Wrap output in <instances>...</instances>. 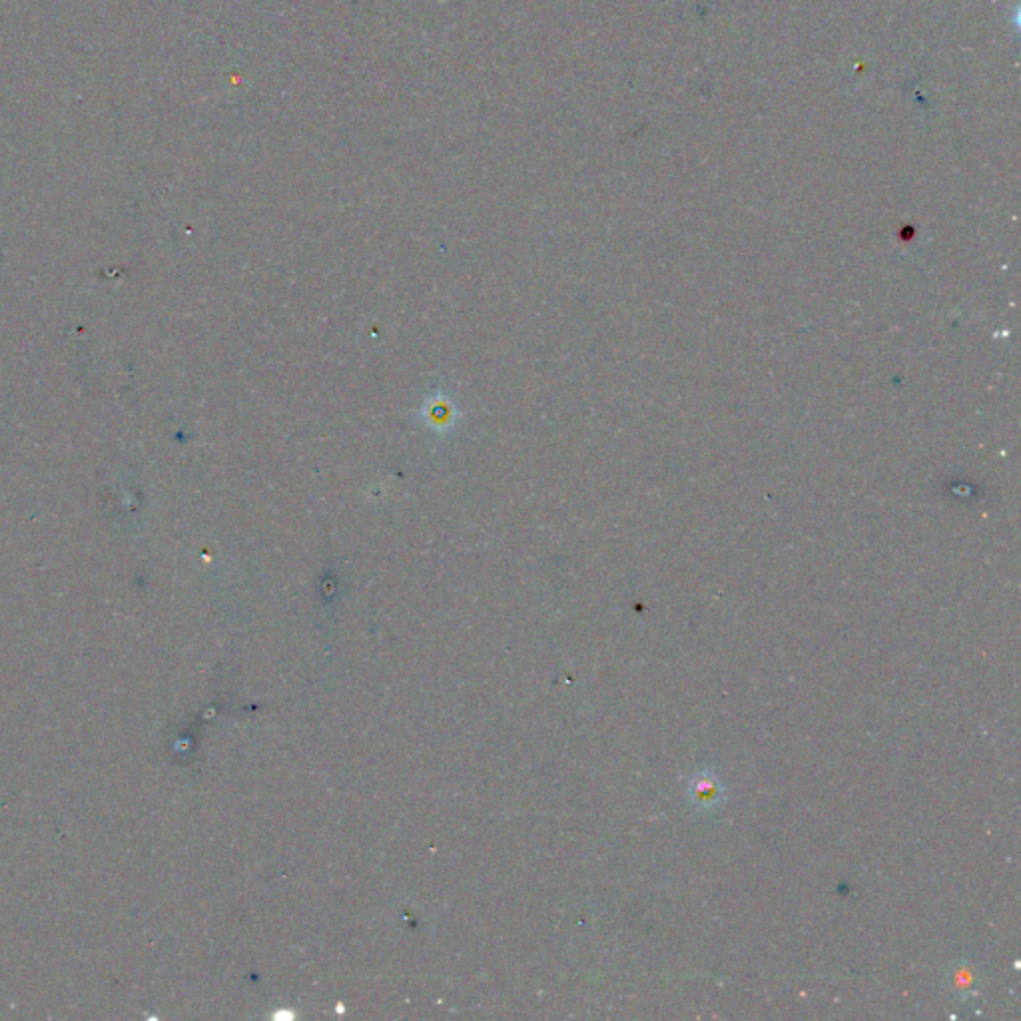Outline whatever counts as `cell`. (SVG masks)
<instances>
[{"label":"cell","instance_id":"6da1fadb","mask_svg":"<svg viewBox=\"0 0 1021 1021\" xmlns=\"http://www.w3.org/2000/svg\"><path fill=\"white\" fill-rule=\"evenodd\" d=\"M686 794L698 810H710L722 802L724 788L712 772H698L688 780Z\"/></svg>","mask_w":1021,"mask_h":1021},{"label":"cell","instance_id":"7a4b0ae2","mask_svg":"<svg viewBox=\"0 0 1021 1021\" xmlns=\"http://www.w3.org/2000/svg\"><path fill=\"white\" fill-rule=\"evenodd\" d=\"M954 980H956V988H958L962 998L974 994V974H972V970L966 964L958 966V970L954 974Z\"/></svg>","mask_w":1021,"mask_h":1021}]
</instances>
